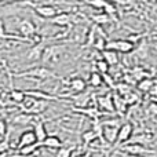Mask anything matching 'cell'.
<instances>
[{
    "label": "cell",
    "instance_id": "cell-1",
    "mask_svg": "<svg viewBox=\"0 0 157 157\" xmlns=\"http://www.w3.org/2000/svg\"><path fill=\"white\" fill-rule=\"evenodd\" d=\"M47 108H48V101L36 99L29 95H26L25 101L21 103V109L24 110V113L32 114V116H37V114L43 113Z\"/></svg>",
    "mask_w": 157,
    "mask_h": 157
},
{
    "label": "cell",
    "instance_id": "cell-2",
    "mask_svg": "<svg viewBox=\"0 0 157 157\" xmlns=\"http://www.w3.org/2000/svg\"><path fill=\"white\" fill-rule=\"evenodd\" d=\"M15 77H32V78H37V80H47V78H52L57 76L46 66H36V68L29 69V71L19 72V73L15 75Z\"/></svg>",
    "mask_w": 157,
    "mask_h": 157
},
{
    "label": "cell",
    "instance_id": "cell-3",
    "mask_svg": "<svg viewBox=\"0 0 157 157\" xmlns=\"http://www.w3.org/2000/svg\"><path fill=\"white\" fill-rule=\"evenodd\" d=\"M103 127V141L108 144H116L117 135H119V120H108L106 123H102Z\"/></svg>",
    "mask_w": 157,
    "mask_h": 157
},
{
    "label": "cell",
    "instance_id": "cell-4",
    "mask_svg": "<svg viewBox=\"0 0 157 157\" xmlns=\"http://www.w3.org/2000/svg\"><path fill=\"white\" fill-rule=\"evenodd\" d=\"M65 47L63 46H51V47H46L43 52V57H41V61L44 63H54L58 62L62 55Z\"/></svg>",
    "mask_w": 157,
    "mask_h": 157
},
{
    "label": "cell",
    "instance_id": "cell-5",
    "mask_svg": "<svg viewBox=\"0 0 157 157\" xmlns=\"http://www.w3.org/2000/svg\"><path fill=\"white\" fill-rule=\"evenodd\" d=\"M134 44L130 40H124V39H120V40H112L108 43V50H113L116 52H123V54H128L134 50Z\"/></svg>",
    "mask_w": 157,
    "mask_h": 157
},
{
    "label": "cell",
    "instance_id": "cell-6",
    "mask_svg": "<svg viewBox=\"0 0 157 157\" xmlns=\"http://www.w3.org/2000/svg\"><path fill=\"white\" fill-rule=\"evenodd\" d=\"M121 152L127 153V155H134V156H142V155H155V150L147 149L144 145L139 144H128L121 146Z\"/></svg>",
    "mask_w": 157,
    "mask_h": 157
},
{
    "label": "cell",
    "instance_id": "cell-7",
    "mask_svg": "<svg viewBox=\"0 0 157 157\" xmlns=\"http://www.w3.org/2000/svg\"><path fill=\"white\" fill-rule=\"evenodd\" d=\"M132 134H134V125L131 124V123L127 121V123H124V124H121L119 128V135H117L116 144L121 145V144H124V142L131 141Z\"/></svg>",
    "mask_w": 157,
    "mask_h": 157
},
{
    "label": "cell",
    "instance_id": "cell-8",
    "mask_svg": "<svg viewBox=\"0 0 157 157\" xmlns=\"http://www.w3.org/2000/svg\"><path fill=\"white\" fill-rule=\"evenodd\" d=\"M36 29H37L36 25L30 19H22L18 24L19 33L24 36V39H28V40H29V37H33L36 35Z\"/></svg>",
    "mask_w": 157,
    "mask_h": 157
},
{
    "label": "cell",
    "instance_id": "cell-9",
    "mask_svg": "<svg viewBox=\"0 0 157 157\" xmlns=\"http://www.w3.org/2000/svg\"><path fill=\"white\" fill-rule=\"evenodd\" d=\"M37 144V138L35 135V131L33 130H26L19 135L18 138V145H17V150L22 149L25 146H30V145Z\"/></svg>",
    "mask_w": 157,
    "mask_h": 157
},
{
    "label": "cell",
    "instance_id": "cell-10",
    "mask_svg": "<svg viewBox=\"0 0 157 157\" xmlns=\"http://www.w3.org/2000/svg\"><path fill=\"white\" fill-rule=\"evenodd\" d=\"M33 7H35V11L41 18L52 19L57 15V8L51 4H39V6H33Z\"/></svg>",
    "mask_w": 157,
    "mask_h": 157
},
{
    "label": "cell",
    "instance_id": "cell-11",
    "mask_svg": "<svg viewBox=\"0 0 157 157\" xmlns=\"http://www.w3.org/2000/svg\"><path fill=\"white\" fill-rule=\"evenodd\" d=\"M98 105L102 110L109 112V113H114V103H113V95L112 94H106L103 97L98 98Z\"/></svg>",
    "mask_w": 157,
    "mask_h": 157
},
{
    "label": "cell",
    "instance_id": "cell-12",
    "mask_svg": "<svg viewBox=\"0 0 157 157\" xmlns=\"http://www.w3.org/2000/svg\"><path fill=\"white\" fill-rule=\"evenodd\" d=\"M44 50H46V47H44V44H43V43H40V44H35V46H32V47L29 48L26 58H28L29 61H39L41 57H43Z\"/></svg>",
    "mask_w": 157,
    "mask_h": 157
},
{
    "label": "cell",
    "instance_id": "cell-13",
    "mask_svg": "<svg viewBox=\"0 0 157 157\" xmlns=\"http://www.w3.org/2000/svg\"><path fill=\"white\" fill-rule=\"evenodd\" d=\"M33 131H35V135H36V138H37V142L40 145L43 144V142L46 141V138L48 136V135H47V131H46V127H44L43 120H40V119H39L35 123Z\"/></svg>",
    "mask_w": 157,
    "mask_h": 157
},
{
    "label": "cell",
    "instance_id": "cell-14",
    "mask_svg": "<svg viewBox=\"0 0 157 157\" xmlns=\"http://www.w3.org/2000/svg\"><path fill=\"white\" fill-rule=\"evenodd\" d=\"M71 21H72V15L69 13H59V14H57L52 19H50V22H51L52 25L62 26V28L68 26V25L71 24Z\"/></svg>",
    "mask_w": 157,
    "mask_h": 157
},
{
    "label": "cell",
    "instance_id": "cell-15",
    "mask_svg": "<svg viewBox=\"0 0 157 157\" xmlns=\"http://www.w3.org/2000/svg\"><path fill=\"white\" fill-rule=\"evenodd\" d=\"M102 59L105 61L109 66L117 65V63H119V52L106 48L105 51H102Z\"/></svg>",
    "mask_w": 157,
    "mask_h": 157
},
{
    "label": "cell",
    "instance_id": "cell-16",
    "mask_svg": "<svg viewBox=\"0 0 157 157\" xmlns=\"http://www.w3.org/2000/svg\"><path fill=\"white\" fill-rule=\"evenodd\" d=\"M86 87H87L86 81L80 77H75L69 81V88H71L75 94H81V92H84L86 91Z\"/></svg>",
    "mask_w": 157,
    "mask_h": 157
},
{
    "label": "cell",
    "instance_id": "cell-17",
    "mask_svg": "<svg viewBox=\"0 0 157 157\" xmlns=\"http://www.w3.org/2000/svg\"><path fill=\"white\" fill-rule=\"evenodd\" d=\"M41 146L48 147V149H58L59 150L61 147H63V144L57 135H50L46 138V141L41 144Z\"/></svg>",
    "mask_w": 157,
    "mask_h": 157
},
{
    "label": "cell",
    "instance_id": "cell-18",
    "mask_svg": "<svg viewBox=\"0 0 157 157\" xmlns=\"http://www.w3.org/2000/svg\"><path fill=\"white\" fill-rule=\"evenodd\" d=\"M33 120H37V116H32V114H26V113H19V114H17L15 117L13 119V121H14V124H18V125H28V124H30V123L33 121Z\"/></svg>",
    "mask_w": 157,
    "mask_h": 157
},
{
    "label": "cell",
    "instance_id": "cell-19",
    "mask_svg": "<svg viewBox=\"0 0 157 157\" xmlns=\"http://www.w3.org/2000/svg\"><path fill=\"white\" fill-rule=\"evenodd\" d=\"M153 134L152 132H141L139 135H135L134 138H131V144H139V145H145L149 144L153 141Z\"/></svg>",
    "mask_w": 157,
    "mask_h": 157
},
{
    "label": "cell",
    "instance_id": "cell-20",
    "mask_svg": "<svg viewBox=\"0 0 157 157\" xmlns=\"http://www.w3.org/2000/svg\"><path fill=\"white\" fill-rule=\"evenodd\" d=\"M153 86H155V83H153V80H152L150 77L141 78V80L138 81V84H136L138 90H139V91H142V92H147V91H150V90L153 88Z\"/></svg>",
    "mask_w": 157,
    "mask_h": 157
},
{
    "label": "cell",
    "instance_id": "cell-21",
    "mask_svg": "<svg viewBox=\"0 0 157 157\" xmlns=\"http://www.w3.org/2000/svg\"><path fill=\"white\" fill-rule=\"evenodd\" d=\"M113 103H114V110L119 112L120 114H123L125 112V109L128 108L127 105H125L124 99H123V97H120L119 94L117 95H113Z\"/></svg>",
    "mask_w": 157,
    "mask_h": 157
},
{
    "label": "cell",
    "instance_id": "cell-22",
    "mask_svg": "<svg viewBox=\"0 0 157 157\" xmlns=\"http://www.w3.org/2000/svg\"><path fill=\"white\" fill-rule=\"evenodd\" d=\"M40 146L41 145L37 142V144H35V145H30V146H25V147H22V149H18L17 152L19 153L18 155L19 157H28V156H32Z\"/></svg>",
    "mask_w": 157,
    "mask_h": 157
},
{
    "label": "cell",
    "instance_id": "cell-23",
    "mask_svg": "<svg viewBox=\"0 0 157 157\" xmlns=\"http://www.w3.org/2000/svg\"><path fill=\"white\" fill-rule=\"evenodd\" d=\"M25 98H26V92H25V91L15 90V88L11 90V92H10V99L11 101H14V102H17V103H19V105H21V103L25 101Z\"/></svg>",
    "mask_w": 157,
    "mask_h": 157
},
{
    "label": "cell",
    "instance_id": "cell-24",
    "mask_svg": "<svg viewBox=\"0 0 157 157\" xmlns=\"http://www.w3.org/2000/svg\"><path fill=\"white\" fill-rule=\"evenodd\" d=\"M91 19L95 22V24H99V25L109 24V22L112 21L110 17L106 15L105 13H102V14H94V15H91Z\"/></svg>",
    "mask_w": 157,
    "mask_h": 157
},
{
    "label": "cell",
    "instance_id": "cell-25",
    "mask_svg": "<svg viewBox=\"0 0 157 157\" xmlns=\"http://www.w3.org/2000/svg\"><path fill=\"white\" fill-rule=\"evenodd\" d=\"M103 83V78H102V75L101 73H97V72H92L91 75H90V84H91L92 87H101Z\"/></svg>",
    "mask_w": 157,
    "mask_h": 157
},
{
    "label": "cell",
    "instance_id": "cell-26",
    "mask_svg": "<svg viewBox=\"0 0 157 157\" xmlns=\"http://www.w3.org/2000/svg\"><path fill=\"white\" fill-rule=\"evenodd\" d=\"M114 88L117 90V94H119L120 97H125L127 94H130V92L132 91L130 84H127V83H117Z\"/></svg>",
    "mask_w": 157,
    "mask_h": 157
},
{
    "label": "cell",
    "instance_id": "cell-27",
    "mask_svg": "<svg viewBox=\"0 0 157 157\" xmlns=\"http://www.w3.org/2000/svg\"><path fill=\"white\" fill-rule=\"evenodd\" d=\"M123 99H124V102H125V105L127 106H132V105H135V103H138L139 95L136 94V92L131 91L130 94H127L125 97H123Z\"/></svg>",
    "mask_w": 157,
    "mask_h": 157
},
{
    "label": "cell",
    "instance_id": "cell-28",
    "mask_svg": "<svg viewBox=\"0 0 157 157\" xmlns=\"http://www.w3.org/2000/svg\"><path fill=\"white\" fill-rule=\"evenodd\" d=\"M97 138H98V135H97V134H95L92 130L84 131V132H83V142H84L86 145L92 144V142H94Z\"/></svg>",
    "mask_w": 157,
    "mask_h": 157
},
{
    "label": "cell",
    "instance_id": "cell-29",
    "mask_svg": "<svg viewBox=\"0 0 157 157\" xmlns=\"http://www.w3.org/2000/svg\"><path fill=\"white\" fill-rule=\"evenodd\" d=\"M95 66H97V71L99 72L101 75L109 73V69H110V66H109L103 59H98L97 62H95Z\"/></svg>",
    "mask_w": 157,
    "mask_h": 157
},
{
    "label": "cell",
    "instance_id": "cell-30",
    "mask_svg": "<svg viewBox=\"0 0 157 157\" xmlns=\"http://www.w3.org/2000/svg\"><path fill=\"white\" fill-rule=\"evenodd\" d=\"M94 47H95L97 50H99L101 52L105 51L106 47H108V43H106L105 37H103V36H101V37H95V40H94Z\"/></svg>",
    "mask_w": 157,
    "mask_h": 157
},
{
    "label": "cell",
    "instance_id": "cell-31",
    "mask_svg": "<svg viewBox=\"0 0 157 157\" xmlns=\"http://www.w3.org/2000/svg\"><path fill=\"white\" fill-rule=\"evenodd\" d=\"M103 10H105V14H106V15L110 17V19L114 18V17H116V14H117V8H116V6H114L113 3H108V2H106V4H105V7H103Z\"/></svg>",
    "mask_w": 157,
    "mask_h": 157
},
{
    "label": "cell",
    "instance_id": "cell-32",
    "mask_svg": "<svg viewBox=\"0 0 157 157\" xmlns=\"http://www.w3.org/2000/svg\"><path fill=\"white\" fill-rule=\"evenodd\" d=\"M10 150V138H8V134L4 136L3 141H0V156L4 155L6 152Z\"/></svg>",
    "mask_w": 157,
    "mask_h": 157
},
{
    "label": "cell",
    "instance_id": "cell-33",
    "mask_svg": "<svg viewBox=\"0 0 157 157\" xmlns=\"http://www.w3.org/2000/svg\"><path fill=\"white\" fill-rule=\"evenodd\" d=\"M75 146H69V147H61L57 153V157H72V153H73Z\"/></svg>",
    "mask_w": 157,
    "mask_h": 157
},
{
    "label": "cell",
    "instance_id": "cell-34",
    "mask_svg": "<svg viewBox=\"0 0 157 157\" xmlns=\"http://www.w3.org/2000/svg\"><path fill=\"white\" fill-rule=\"evenodd\" d=\"M86 4L91 6V7H94V8H98V10H101V8L103 10L106 2H103V0H90V2H86Z\"/></svg>",
    "mask_w": 157,
    "mask_h": 157
},
{
    "label": "cell",
    "instance_id": "cell-35",
    "mask_svg": "<svg viewBox=\"0 0 157 157\" xmlns=\"http://www.w3.org/2000/svg\"><path fill=\"white\" fill-rule=\"evenodd\" d=\"M102 78H103V83L105 84H108L110 88H113V87H116V84H114V80H113V77L110 76L109 73H106V75H102Z\"/></svg>",
    "mask_w": 157,
    "mask_h": 157
},
{
    "label": "cell",
    "instance_id": "cell-36",
    "mask_svg": "<svg viewBox=\"0 0 157 157\" xmlns=\"http://www.w3.org/2000/svg\"><path fill=\"white\" fill-rule=\"evenodd\" d=\"M0 39H8V35L6 33V28H4V22L0 19Z\"/></svg>",
    "mask_w": 157,
    "mask_h": 157
},
{
    "label": "cell",
    "instance_id": "cell-37",
    "mask_svg": "<svg viewBox=\"0 0 157 157\" xmlns=\"http://www.w3.org/2000/svg\"><path fill=\"white\" fill-rule=\"evenodd\" d=\"M6 132H7V124L4 120H0V136H6Z\"/></svg>",
    "mask_w": 157,
    "mask_h": 157
},
{
    "label": "cell",
    "instance_id": "cell-38",
    "mask_svg": "<svg viewBox=\"0 0 157 157\" xmlns=\"http://www.w3.org/2000/svg\"><path fill=\"white\" fill-rule=\"evenodd\" d=\"M149 112H150V114H157V103H152V105L149 106Z\"/></svg>",
    "mask_w": 157,
    "mask_h": 157
},
{
    "label": "cell",
    "instance_id": "cell-39",
    "mask_svg": "<svg viewBox=\"0 0 157 157\" xmlns=\"http://www.w3.org/2000/svg\"><path fill=\"white\" fill-rule=\"evenodd\" d=\"M121 157H144V156H134V155H127V153H120Z\"/></svg>",
    "mask_w": 157,
    "mask_h": 157
},
{
    "label": "cell",
    "instance_id": "cell-40",
    "mask_svg": "<svg viewBox=\"0 0 157 157\" xmlns=\"http://www.w3.org/2000/svg\"><path fill=\"white\" fill-rule=\"evenodd\" d=\"M77 157H91V153L86 152V153H81V155H78Z\"/></svg>",
    "mask_w": 157,
    "mask_h": 157
},
{
    "label": "cell",
    "instance_id": "cell-41",
    "mask_svg": "<svg viewBox=\"0 0 157 157\" xmlns=\"http://www.w3.org/2000/svg\"><path fill=\"white\" fill-rule=\"evenodd\" d=\"M17 157H19V156H17Z\"/></svg>",
    "mask_w": 157,
    "mask_h": 157
}]
</instances>
